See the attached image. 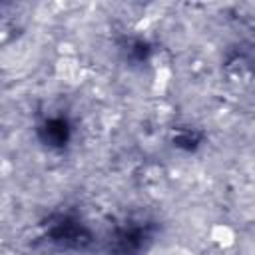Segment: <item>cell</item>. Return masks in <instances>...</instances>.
Masks as SVG:
<instances>
[{
  "instance_id": "cell-1",
  "label": "cell",
  "mask_w": 255,
  "mask_h": 255,
  "mask_svg": "<svg viewBox=\"0 0 255 255\" xmlns=\"http://www.w3.org/2000/svg\"><path fill=\"white\" fill-rule=\"evenodd\" d=\"M209 237L221 249H227V247H231L235 243V231H233V227H229L225 223H215L209 229Z\"/></svg>"
},
{
  "instance_id": "cell-2",
  "label": "cell",
  "mask_w": 255,
  "mask_h": 255,
  "mask_svg": "<svg viewBox=\"0 0 255 255\" xmlns=\"http://www.w3.org/2000/svg\"><path fill=\"white\" fill-rule=\"evenodd\" d=\"M56 72H58V76L64 78L66 82H74V80L80 78L82 68H80V64H78L72 56H64V58H60V62L56 64Z\"/></svg>"
}]
</instances>
